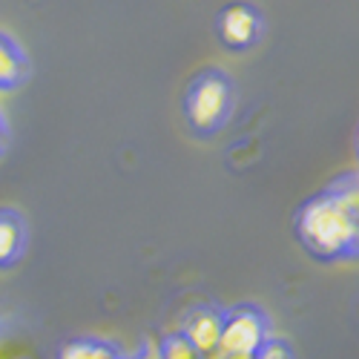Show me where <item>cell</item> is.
I'll return each instance as SVG.
<instances>
[{"label":"cell","mask_w":359,"mask_h":359,"mask_svg":"<svg viewBox=\"0 0 359 359\" xmlns=\"http://www.w3.org/2000/svg\"><path fill=\"white\" fill-rule=\"evenodd\" d=\"M296 236L305 245V250L322 262L351 256L359 238L356 184L348 182L334 193L311 198L296 219Z\"/></svg>","instance_id":"cell-1"},{"label":"cell","mask_w":359,"mask_h":359,"mask_svg":"<svg viewBox=\"0 0 359 359\" xmlns=\"http://www.w3.org/2000/svg\"><path fill=\"white\" fill-rule=\"evenodd\" d=\"M227 109H230V81L222 72H201L190 83L184 101L190 127L196 133H213L224 121Z\"/></svg>","instance_id":"cell-2"},{"label":"cell","mask_w":359,"mask_h":359,"mask_svg":"<svg viewBox=\"0 0 359 359\" xmlns=\"http://www.w3.org/2000/svg\"><path fill=\"white\" fill-rule=\"evenodd\" d=\"M264 342V319L253 308H236L222 313V353H253Z\"/></svg>","instance_id":"cell-3"},{"label":"cell","mask_w":359,"mask_h":359,"mask_svg":"<svg viewBox=\"0 0 359 359\" xmlns=\"http://www.w3.org/2000/svg\"><path fill=\"white\" fill-rule=\"evenodd\" d=\"M216 32L219 41L233 52L250 49L262 35V15L250 4H230L216 18Z\"/></svg>","instance_id":"cell-4"},{"label":"cell","mask_w":359,"mask_h":359,"mask_svg":"<svg viewBox=\"0 0 359 359\" xmlns=\"http://www.w3.org/2000/svg\"><path fill=\"white\" fill-rule=\"evenodd\" d=\"M196 353H207V351H216L219 348V337H222V313L204 308V311H196L190 319H187V327L182 334Z\"/></svg>","instance_id":"cell-5"},{"label":"cell","mask_w":359,"mask_h":359,"mask_svg":"<svg viewBox=\"0 0 359 359\" xmlns=\"http://www.w3.org/2000/svg\"><path fill=\"white\" fill-rule=\"evenodd\" d=\"M26 75V57L20 52V46L0 32V93L15 89Z\"/></svg>","instance_id":"cell-6"},{"label":"cell","mask_w":359,"mask_h":359,"mask_svg":"<svg viewBox=\"0 0 359 359\" xmlns=\"http://www.w3.org/2000/svg\"><path fill=\"white\" fill-rule=\"evenodd\" d=\"M23 245V230L15 216H0V267L9 264Z\"/></svg>","instance_id":"cell-7"},{"label":"cell","mask_w":359,"mask_h":359,"mask_svg":"<svg viewBox=\"0 0 359 359\" xmlns=\"http://www.w3.org/2000/svg\"><path fill=\"white\" fill-rule=\"evenodd\" d=\"M61 359H121L115 348L104 345V342H89V339H81V342H69L64 351H61Z\"/></svg>","instance_id":"cell-8"},{"label":"cell","mask_w":359,"mask_h":359,"mask_svg":"<svg viewBox=\"0 0 359 359\" xmlns=\"http://www.w3.org/2000/svg\"><path fill=\"white\" fill-rule=\"evenodd\" d=\"M158 351H161V359H196L198 356L184 337H170Z\"/></svg>","instance_id":"cell-9"},{"label":"cell","mask_w":359,"mask_h":359,"mask_svg":"<svg viewBox=\"0 0 359 359\" xmlns=\"http://www.w3.org/2000/svg\"><path fill=\"white\" fill-rule=\"evenodd\" d=\"M253 356H256V359H293V351H290V345L282 342V339H267V337H264V342L253 351Z\"/></svg>","instance_id":"cell-10"},{"label":"cell","mask_w":359,"mask_h":359,"mask_svg":"<svg viewBox=\"0 0 359 359\" xmlns=\"http://www.w3.org/2000/svg\"><path fill=\"white\" fill-rule=\"evenodd\" d=\"M26 351L18 345V342H9V339H0V359H23Z\"/></svg>","instance_id":"cell-11"},{"label":"cell","mask_w":359,"mask_h":359,"mask_svg":"<svg viewBox=\"0 0 359 359\" xmlns=\"http://www.w3.org/2000/svg\"><path fill=\"white\" fill-rule=\"evenodd\" d=\"M141 359H161V351H158V345H149V348L141 353Z\"/></svg>","instance_id":"cell-12"},{"label":"cell","mask_w":359,"mask_h":359,"mask_svg":"<svg viewBox=\"0 0 359 359\" xmlns=\"http://www.w3.org/2000/svg\"><path fill=\"white\" fill-rule=\"evenodd\" d=\"M196 359H222V351L216 348V351H207V353H198Z\"/></svg>","instance_id":"cell-13"},{"label":"cell","mask_w":359,"mask_h":359,"mask_svg":"<svg viewBox=\"0 0 359 359\" xmlns=\"http://www.w3.org/2000/svg\"><path fill=\"white\" fill-rule=\"evenodd\" d=\"M222 359H256L253 353H222Z\"/></svg>","instance_id":"cell-14"},{"label":"cell","mask_w":359,"mask_h":359,"mask_svg":"<svg viewBox=\"0 0 359 359\" xmlns=\"http://www.w3.org/2000/svg\"><path fill=\"white\" fill-rule=\"evenodd\" d=\"M4 144H6V127L0 121V153H4Z\"/></svg>","instance_id":"cell-15"}]
</instances>
